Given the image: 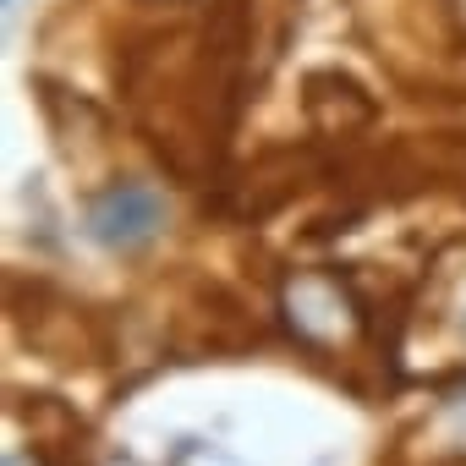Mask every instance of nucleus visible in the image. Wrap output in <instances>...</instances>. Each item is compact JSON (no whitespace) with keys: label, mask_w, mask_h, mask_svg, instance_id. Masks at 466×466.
<instances>
[{"label":"nucleus","mask_w":466,"mask_h":466,"mask_svg":"<svg viewBox=\"0 0 466 466\" xmlns=\"http://www.w3.org/2000/svg\"><path fill=\"white\" fill-rule=\"evenodd\" d=\"M159 225H165V203L143 181H116L88 208V237L105 242V248H137V242L154 237Z\"/></svg>","instance_id":"nucleus-1"}]
</instances>
